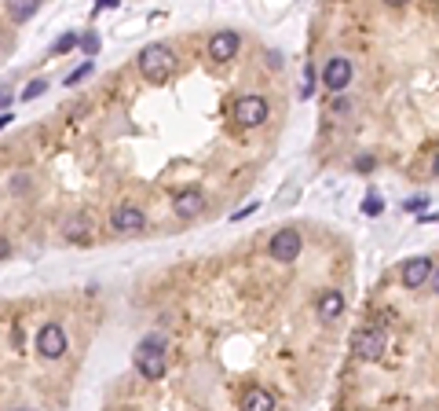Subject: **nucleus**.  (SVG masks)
Segmentation results:
<instances>
[{
    "instance_id": "10",
    "label": "nucleus",
    "mask_w": 439,
    "mask_h": 411,
    "mask_svg": "<svg viewBox=\"0 0 439 411\" xmlns=\"http://www.w3.org/2000/svg\"><path fill=\"white\" fill-rule=\"evenodd\" d=\"M238 34H231V30H223V34H212V40H209V56L216 59V62H227V59H234L238 56Z\"/></svg>"
},
{
    "instance_id": "17",
    "label": "nucleus",
    "mask_w": 439,
    "mask_h": 411,
    "mask_svg": "<svg viewBox=\"0 0 439 411\" xmlns=\"http://www.w3.org/2000/svg\"><path fill=\"white\" fill-rule=\"evenodd\" d=\"M77 45H81V37L77 34H66V37H59L55 45H51V51L59 56V51H70V48H77Z\"/></svg>"
},
{
    "instance_id": "19",
    "label": "nucleus",
    "mask_w": 439,
    "mask_h": 411,
    "mask_svg": "<svg viewBox=\"0 0 439 411\" xmlns=\"http://www.w3.org/2000/svg\"><path fill=\"white\" fill-rule=\"evenodd\" d=\"M88 73H92V62H84V67H77V70H73L70 78H66V85L73 89V85H77V81H84V78H88Z\"/></svg>"
},
{
    "instance_id": "5",
    "label": "nucleus",
    "mask_w": 439,
    "mask_h": 411,
    "mask_svg": "<svg viewBox=\"0 0 439 411\" xmlns=\"http://www.w3.org/2000/svg\"><path fill=\"white\" fill-rule=\"evenodd\" d=\"M267 114H271V107H267L264 96H242L238 103H234V121L245 125V129H256V125H264Z\"/></svg>"
},
{
    "instance_id": "4",
    "label": "nucleus",
    "mask_w": 439,
    "mask_h": 411,
    "mask_svg": "<svg viewBox=\"0 0 439 411\" xmlns=\"http://www.w3.org/2000/svg\"><path fill=\"white\" fill-rule=\"evenodd\" d=\"M301 250H304V239H301V231H297V228H282V231H275V235H271V257L282 261V265L297 261V257H301Z\"/></svg>"
},
{
    "instance_id": "12",
    "label": "nucleus",
    "mask_w": 439,
    "mask_h": 411,
    "mask_svg": "<svg viewBox=\"0 0 439 411\" xmlns=\"http://www.w3.org/2000/svg\"><path fill=\"white\" fill-rule=\"evenodd\" d=\"M173 209H176V217H198L201 209H205V195L195 191V187H190V191H179Z\"/></svg>"
},
{
    "instance_id": "9",
    "label": "nucleus",
    "mask_w": 439,
    "mask_h": 411,
    "mask_svg": "<svg viewBox=\"0 0 439 411\" xmlns=\"http://www.w3.org/2000/svg\"><path fill=\"white\" fill-rule=\"evenodd\" d=\"M110 224H114V231H121V235H132V231H139L147 224V217H143V209H139V206L125 202V206H117L110 213Z\"/></svg>"
},
{
    "instance_id": "2",
    "label": "nucleus",
    "mask_w": 439,
    "mask_h": 411,
    "mask_svg": "<svg viewBox=\"0 0 439 411\" xmlns=\"http://www.w3.org/2000/svg\"><path fill=\"white\" fill-rule=\"evenodd\" d=\"M132 360H136V367H139V375L151 378V382H158V378L165 375V342L158 338V334H154V338H147V342L136 349Z\"/></svg>"
},
{
    "instance_id": "24",
    "label": "nucleus",
    "mask_w": 439,
    "mask_h": 411,
    "mask_svg": "<svg viewBox=\"0 0 439 411\" xmlns=\"http://www.w3.org/2000/svg\"><path fill=\"white\" fill-rule=\"evenodd\" d=\"M267 67H282V56H278V51H267Z\"/></svg>"
},
{
    "instance_id": "16",
    "label": "nucleus",
    "mask_w": 439,
    "mask_h": 411,
    "mask_svg": "<svg viewBox=\"0 0 439 411\" xmlns=\"http://www.w3.org/2000/svg\"><path fill=\"white\" fill-rule=\"evenodd\" d=\"M312 92H315V67L308 62V67H304V81H301V96L308 99Z\"/></svg>"
},
{
    "instance_id": "20",
    "label": "nucleus",
    "mask_w": 439,
    "mask_h": 411,
    "mask_svg": "<svg viewBox=\"0 0 439 411\" xmlns=\"http://www.w3.org/2000/svg\"><path fill=\"white\" fill-rule=\"evenodd\" d=\"M81 48H84V51H95V48H99V37H95V34L81 37Z\"/></svg>"
},
{
    "instance_id": "25",
    "label": "nucleus",
    "mask_w": 439,
    "mask_h": 411,
    "mask_svg": "<svg viewBox=\"0 0 439 411\" xmlns=\"http://www.w3.org/2000/svg\"><path fill=\"white\" fill-rule=\"evenodd\" d=\"M8 121H15V118H12V114H8V110H4V114H0V129H4Z\"/></svg>"
},
{
    "instance_id": "23",
    "label": "nucleus",
    "mask_w": 439,
    "mask_h": 411,
    "mask_svg": "<svg viewBox=\"0 0 439 411\" xmlns=\"http://www.w3.org/2000/svg\"><path fill=\"white\" fill-rule=\"evenodd\" d=\"M355 169H362V173L373 169V158H355Z\"/></svg>"
},
{
    "instance_id": "22",
    "label": "nucleus",
    "mask_w": 439,
    "mask_h": 411,
    "mask_svg": "<svg viewBox=\"0 0 439 411\" xmlns=\"http://www.w3.org/2000/svg\"><path fill=\"white\" fill-rule=\"evenodd\" d=\"M253 209H260V206H256V202H249V206H242V209H234V217H231V220H242V217H249V213H253Z\"/></svg>"
},
{
    "instance_id": "26",
    "label": "nucleus",
    "mask_w": 439,
    "mask_h": 411,
    "mask_svg": "<svg viewBox=\"0 0 439 411\" xmlns=\"http://www.w3.org/2000/svg\"><path fill=\"white\" fill-rule=\"evenodd\" d=\"M8 250H12V246H8V239H0V257H8Z\"/></svg>"
},
{
    "instance_id": "6",
    "label": "nucleus",
    "mask_w": 439,
    "mask_h": 411,
    "mask_svg": "<svg viewBox=\"0 0 439 411\" xmlns=\"http://www.w3.org/2000/svg\"><path fill=\"white\" fill-rule=\"evenodd\" d=\"M37 353L45 356V360H59V356L66 353V331H62L59 323H45L37 334Z\"/></svg>"
},
{
    "instance_id": "1",
    "label": "nucleus",
    "mask_w": 439,
    "mask_h": 411,
    "mask_svg": "<svg viewBox=\"0 0 439 411\" xmlns=\"http://www.w3.org/2000/svg\"><path fill=\"white\" fill-rule=\"evenodd\" d=\"M139 70H143V78L151 81V85H165L168 78H173L176 70V56L168 45H147L139 51Z\"/></svg>"
},
{
    "instance_id": "15",
    "label": "nucleus",
    "mask_w": 439,
    "mask_h": 411,
    "mask_svg": "<svg viewBox=\"0 0 439 411\" xmlns=\"http://www.w3.org/2000/svg\"><path fill=\"white\" fill-rule=\"evenodd\" d=\"M362 213H366V217H381L384 213L381 195H366V198H362Z\"/></svg>"
},
{
    "instance_id": "3",
    "label": "nucleus",
    "mask_w": 439,
    "mask_h": 411,
    "mask_svg": "<svg viewBox=\"0 0 439 411\" xmlns=\"http://www.w3.org/2000/svg\"><path fill=\"white\" fill-rule=\"evenodd\" d=\"M384 345H388V338H384L381 327H359L355 338H351V353H355L359 360H377L384 353Z\"/></svg>"
},
{
    "instance_id": "21",
    "label": "nucleus",
    "mask_w": 439,
    "mask_h": 411,
    "mask_svg": "<svg viewBox=\"0 0 439 411\" xmlns=\"http://www.w3.org/2000/svg\"><path fill=\"white\" fill-rule=\"evenodd\" d=\"M8 107H12V92H8L4 85H0V114H4Z\"/></svg>"
},
{
    "instance_id": "7",
    "label": "nucleus",
    "mask_w": 439,
    "mask_h": 411,
    "mask_svg": "<svg viewBox=\"0 0 439 411\" xmlns=\"http://www.w3.org/2000/svg\"><path fill=\"white\" fill-rule=\"evenodd\" d=\"M323 85L329 92H344L351 85V62L344 56H334V59H326V67H323Z\"/></svg>"
},
{
    "instance_id": "18",
    "label": "nucleus",
    "mask_w": 439,
    "mask_h": 411,
    "mask_svg": "<svg viewBox=\"0 0 439 411\" xmlns=\"http://www.w3.org/2000/svg\"><path fill=\"white\" fill-rule=\"evenodd\" d=\"M40 92H48V81H29V85H26V92H23V99H37L40 96Z\"/></svg>"
},
{
    "instance_id": "11",
    "label": "nucleus",
    "mask_w": 439,
    "mask_h": 411,
    "mask_svg": "<svg viewBox=\"0 0 439 411\" xmlns=\"http://www.w3.org/2000/svg\"><path fill=\"white\" fill-rule=\"evenodd\" d=\"M340 312H344V294H340V290H326L323 298H318V320H323V323H337Z\"/></svg>"
},
{
    "instance_id": "27",
    "label": "nucleus",
    "mask_w": 439,
    "mask_h": 411,
    "mask_svg": "<svg viewBox=\"0 0 439 411\" xmlns=\"http://www.w3.org/2000/svg\"><path fill=\"white\" fill-rule=\"evenodd\" d=\"M23 411H34V408H23Z\"/></svg>"
},
{
    "instance_id": "13",
    "label": "nucleus",
    "mask_w": 439,
    "mask_h": 411,
    "mask_svg": "<svg viewBox=\"0 0 439 411\" xmlns=\"http://www.w3.org/2000/svg\"><path fill=\"white\" fill-rule=\"evenodd\" d=\"M242 411H275V397L267 389H249L242 400Z\"/></svg>"
},
{
    "instance_id": "8",
    "label": "nucleus",
    "mask_w": 439,
    "mask_h": 411,
    "mask_svg": "<svg viewBox=\"0 0 439 411\" xmlns=\"http://www.w3.org/2000/svg\"><path fill=\"white\" fill-rule=\"evenodd\" d=\"M432 257H410L403 265V272H399V279H403V287L406 290H417V287H425L428 279H432Z\"/></svg>"
},
{
    "instance_id": "14",
    "label": "nucleus",
    "mask_w": 439,
    "mask_h": 411,
    "mask_svg": "<svg viewBox=\"0 0 439 411\" xmlns=\"http://www.w3.org/2000/svg\"><path fill=\"white\" fill-rule=\"evenodd\" d=\"M37 0H23V4H12V19H15V23H23V19H34L37 15Z\"/></svg>"
}]
</instances>
